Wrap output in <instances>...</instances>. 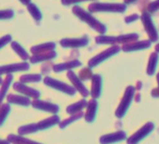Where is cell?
Wrapping results in <instances>:
<instances>
[{"label":"cell","instance_id":"obj_1","mask_svg":"<svg viewBox=\"0 0 159 144\" xmlns=\"http://www.w3.org/2000/svg\"><path fill=\"white\" fill-rule=\"evenodd\" d=\"M73 12L75 15H77L80 19H82L84 22L87 23L91 27H93L95 30H97L98 32H99L100 34H104L106 32V27L104 25H102L101 23H99L98 21H97L90 13L86 12L85 11H84L82 8L80 7H75L73 8Z\"/></svg>","mask_w":159,"mask_h":144},{"label":"cell","instance_id":"obj_2","mask_svg":"<svg viewBox=\"0 0 159 144\" xmlns=\"http://www.w3.org/2000/svg\"><path fill=\"white\" fill-rule=\"evenodd\" d=\"M135 96V87L133 86H127L125 91V94H124V97L115 111V116L119 119L123 118L127 110L129 109L130 105H131V102L133 100V97Z\"/></svg>","mask_w":159,"mask_h":144},{"label":"cell","instance_id":"obj_3","mask_svg":"<svg viewBox=\"0 0 159 144\" xmlns=\"http://www.w3.org/2000/svg\"><path fill=\"white\" fill-rule=\"evenodd\" d=\"M44 83L52 88V89H55V90H58L60 92H63L66 95H69V96H74L76 94V90L73 86H70L68 85L67 83H65L61 81H58L57 79H53V78H51V77H46L44 80H43Z\"/></svg>","mask_w":159,"mask_h":144},{"label":"cell","instance_id":"obj_4","mask_svg":"<svg viewBox=\"0 0 159 144\" xmlns=\"http://www.w3.org/2000/svg\"><path fill=\"white\" fill-rule=\"evenodd\" d=\"M154 129V124L152 122H149L145 124L142 127H140L139 130H137L132 136H130L126 142L127 144H138L139 141H141L143 138H145L147 136H149L152 131Z\"/></svg>","mask_w":159,"mask_h":144},{"label":"cell","instance_id":"obj_5","mask_svg":"<svg viewBox=\"0 0 159 144\" xmlns=\"http://www.w3.org/2000/svg\"><path fill=\"white\" fill-rule=\"evenodd\" d=\"M121 48L118 47V46H112L105 51H103L102 52H100L99 54L96 55L95 57H93L92 59L89 60L88 62V65L90 67H94V66H97L98 65H99L100 63L104 62L105 60H107L108 58H110L111 56L118 53L120 52Z\"/></svg>","mask_w":159,"mask_h":144},{"label":"cell","instance_id":"obj_6","mask_svg":"<svg viewBox=\"0 0 159 144\" xmlns=\"http://www.w3.org/2000/svg\"><path fill=\"white\" fill-rule=\"evenodd\" d=\"M126 7L123 4H102L97 3L89 6L90 11H111V12H124Z\"/></svg>","mask_w":159,"mask_h":144},{"label":"cell","instance_id":"obj_7","mask_svg":"<svg viewBox=\"0 0 159 144\" xmlns=\"http://www.w3.org/2000/svg\"><path fill=\"white\" fill-rule=\"evenodd\" d=\"M66 77L68 78V80L70 81V83L73 84V87L75 88L76 91H78L80 94H81L84 97H86L89 96V91L87 90V88L85 87V85L84 84L83 81H81L79 79V77L74 73L72 70H67L66 73Z\"/></svg>","mask_w":159,"mask_h":144},{"label":"cell","instance_id":"obj_8","mask_svg":"<svg viewBox=\"0 0 159 144\" xmlns=\"http://www.w3.org/2000/svg\"><path fill=\"white\" fill-rule=\"evenodd\" d=\"M31 105L33 108L42 110V111H46L49 113H52L55 114L59 111V106L53 103H51L49 101H44V100H39V98L34 99L33 101H31Z\"/></svg>","mask_w":159,"mask_h":144},{"label":"cell","instance_id":"obj_9","mask_svg":"<svg viewBox=\"0 0 159 144\" xmlns=\"http://www.w3.org/2000/svg\"><path fill=\"white\" fill-rule=\"evenodd\" d=\"M126 138V133L125 131H116L113 133L106 134L100 137L99 142L100 144H113L120 141H123Z\"/></svg>","mask_w":159,"mask_h":144},{"label":"cell","instance_id":"obj_10","mask_svg":"<svg viewBox=\"0 0 159 144\" xmlns=\"http://www.w3.org/2000/svg\"><path fill=\"white\" fill-rule=\"evenodd\" d=\"M13 89L18 92V93H21L22 95H24L25 97H32L34 99H37L40 96V93L39 91L34 89V88H31L27 85H25V83H22L20 82L18 83H15L13 84Z\"/></svg>","mask_w":159,"mask_h":144},{"label":"cell","instance_id":"obj_11","mask_svg":"<svg viewBox=\"0 0 159 144\" xmlns=\"http://www.w3.org/2000/svg\"><path fill=\"white\" fill-rule=\"evenodd\" d=\"M29 69V65L27 63H17V64H11L0 66V76L4 74H11L13 72L19 71H26Z\"/></svg>","mask_w":159,"mask_h":144},{"label":"cell","instance_id":"obj_12","mask_svg":"<svg viewBox=\"0 0 159 144\" xmlns=\"http://www.w3.org/2000/svg\"><path fill=\"white\" fill-rule=\"evenodd\" d=\"M141 20H142V23L145 26V30L149 35L150 39L153 42L157 41L158 40V34H157V31L155 29L154 25L152 24V21L150 15L147 13H143V15L141 16Z\"/></svg>","mask_w":159,"mask_h":144},{"label":"cell","instance_id":"obj_13","mask_svg":"<svg viewBox=\"0 0 159 144\" xmlns=\"http://www.w3.org/2000/svg\"><path fill=\"white\" fill-rule=\"evenodd\" d=\"M98 102L97 99L93 98L90 101L87 102L86 106V112L84 113V120L87 123H93L96 119V115L98 112Z\"/></svg>","mask_w":159,"mask_h":144},{"label":"cell","instance_id":"obj_14","mask_svg":"<svg viewBox=\"0 0 159 144\" xmlns=\"http://www.w3.org/2000/svg\"><path fill=\"white\" fill-rule=\"evenodd\" d=\"M59 122H60L59 116L53 114V115L48 117L47 119H44V120L39 121V123H36V124H35L36 130H37V132H38V131H41V130L48 129V128H50V127H52V126H54V125L58 124Z\"/></svg>","mask_w":159,"mask_h":144},{"label":"cell","instance_id":"obj_15","mask_svg":"<svg viewBox=\"0 0 159 144\" xmlns=\"http://www.w3.org/2000/svg\"><path fill=\"white\" fill-rule=\"evenodd\" d=\"M60 44L64 48H79L88 44V38L86 37L81 38H64L60 41Z\"/></svg>","mask_w":159,"mask_h":144},{"label":"cell","instance_id":"obj_16","mask_svg":"<svg viewBox=\"0 0 159 144\" xmlns=\"http://www.w3.org/2000/svg\"><path fill=\"white\" fill-rule=\"evenodd\" d=\"M92 86H91V97L95 99L98 98L101 95L102 89V78L98 74L92 76Z\"/></svg>","mask_w":159,"mask_h":144},{"label":"cell","instance_id":"obj_17","mask_svg":"<svg viewBox=\"0 0 159 144\" xmlns=\"http://www.w3.org/2000/svg\"><path fill=\"white\" fill-rule=\"evenodd\" d=\"M7 101L9 104H16L24 107H28L31 105V99L27 97L21 96V95L9 94L7 96Z\"/></svg>","mask_w":159,"mask_h":144},{"label":"cell","instance_id":"obj_18","mask_svg":"<svg viewBox=\"0 0 159 144\" xmlns=\"http://www.w3.org/2000/svg\"><path fill=\"white\" fill-rule=\"evenodd\" d=\"M82 65V63L78 61V60H72L69 62H66V63H62V64H56L52 66V70L56 73H59L61 71L64 70H71L72 68L78 67Z\"/></svg>","mask_w":159,"mask_h":144},{"label":"cell","instance_id":"obj_19","mask_svg":"<svg viewBox=\"0 0 159 144\" xmlns=\"http://www.w3.org/2000/svg\"><path fill=\"white\" fill-rule=\"evenodd\" d=\"M151 46V42L147 40L143 41H134L128 44H125L123 47V51L125 52H133V51H139L143 50L146 48H149Z\"/></svg>","mask_w":159,"mask_h":144},{"label":"cell","instance_id":"obj_20","mask_svg":"<svg viewBox=\"0 0 159 144\" xmlns=\"http://www.w3.org/2000/svg\"><path fill=\"white\" fill-rule=\"evenodd\" d=\"M7 140L10 141L12 144H42L39 142H37L35 140H32L30 138L25 137L24 136H20V135H14V134H11L8 136Z\"/></svg>","mask_w":159,"mask_h":144},{"label":"cell","instance_id":"obj_21","mask_svg":"<svg viewBox=\"0 0 159 144\" xmlns=\"http://www.w3.org/2000/svg\"><path fill=\"white\" fill-rule=\"evenodd\" d=\"M86 106H87V101L85 99H82V100H80L76 103H73V104L67 106L66 111L67 114L72 115V114H75V113L82 111L84 109L86 108Z\"/></svg>","mask_w":159,"mask_h":144},{"label":"cell","instance_id":"obj_22","mask_svg":"<svg viewBox=\"0 0 159 144\" xmlns=\"http://www.w3.org/2000/svg\"><path fill=\"white\" fill-rule=\"evenodd\" d=\"M55 56H56V52L54 51H50V52H42L39 54H34V56L30 57V62L32 64H37L39 62H43V61L52 59Z\"/></svg>","mask_w":159,"mask_h":144},{"label":"cell","instance_id":"obj_23","mask_svg":"<svg viewBox=\"0 0 159 144\" xmlns=\"http://www.w3.org/2000/svg\"><path fill=\"white\" fill-rule=\"evenodd\" d=\"M12 80H13V76L11 74H8L6 79L1 83V87H0V106L2 105L4 98L8 95L7 93H8V90L10 88V85H11Z\"/></svg>","mask_w":159,"mask_h":144},{"label":"cell","instance_id":"obj_24","mask_svg":"<svg viewBox=\"0 0 159 144\" xmlns=\"http://www.w3.org/2000/svg\"><path fill=\"white\" fill-rule=\"evenodd\" d=\"M84 116V113L83 111H80V112H78V113L72 114V115H70L68 118H66V119H65V120L59 122V124H59V128H60V129H64V128H66L67 125L71 124L72 123H74V122H76V121H78V120H80V119H82Z\"/></svg>","mask_w":159,"mask_h":144},{"label":"cell","instance_id":"obj_25","mask_svg":"<svg viewBox=\"0 0 159 144\" xmlns=\"http://www.w3.org/2000/svg\"><path fill=\"white\" fill-rule=\"evenodd\" d=\"M55 48V44L52 42H47L44 44H40V45H37L31 48V52L34 54H39V53H42V52H50V51H53Z\"/></svg>","mask_w":159,"mask_h":144},{"label":"cell","instance_id":"obj_26","mask_svg":"<svg viewBox=\"0 0 159 144\" xmlns=\"http://www.w3.org/2000/svg\"><path fill=\"white\" fill-rule=\"evenodd\" d=\"M157 62H158V54H157V52H152L150 56L148 65H147V74L148 75L152 76L154 74L156 65H157Z\"/></svg>","mask_w":159,"mask_h":144},{"label":"cell","instance_id":"obj_27","mask_svg":"<svg viewBox=\"0 0 159 144\" xmlns=\"http://www.w3.org/2000/svg\"><path fill=\"white\" fill-rule=\"evenodd\" d=\"M139 38V36L137 34H128V35H122L119 37H116V43H123V44H128L131 42L136 41Z\"/></svg>","mask_w":159,"mask_h":144},{"label":"cell","instance_id":"obj_28","mask_svg":"<svg viewBox=\"0 0 159 144\" xmlns=\"http://www.w3.org/2000/svg\"><path fill=\"white\" fill-rule=\"evenodd\" d=\"M40 81H41V75L39 74H25L20 77V83H39Z\"/></svg>","mask_w":159,"mask_h":144},{"label":"cell","instance_id":"obj_29","mask_svg":"<svg viewBox=\"0 0 159 144\" xmlns=\"http://www.w3.org/2000/svg\"><path fill=\"white\" fill-rule=\"evenodd\" d=\"M10 112H11V106L9 103H5L0 106V126L3 125Z\"/></svg>","mask_w":159,"mask_h":144},{"label":"cell","instance_id":"obj_30","mask_svg":"<svg viewBox=\"0 0 159 144\" xmlns=\"http://www.w3.org/2000/svg\"><path fill=\"white\" fill-rule=\"evenodd\" d=\"M11 47H12V49L14 50V52L23 59V60H27V59H29V54L25 52V50L19 44V43H17V42H12L11 43Z\"/></svg>","mask_w":159,"mask_h":144},{"label":"cell","instance_id":"obj_31","mask_svg":"<svg viewBox=\"0 0 159 144\" xmlns=\"http://www.w3.org/2000/svg\"><path fill=\"white\" fill-rule=\"evenodd\" d=\"M96 40L98 44H114L116 43V37H108L102 35L98 37Z\"/></svg>","mask_w":159,"mask_h":144},{"label":"cell","instance_id":"obj_32","mask_svg":"<svg viewBox=\"0 0 159 144\" xmlns=\"http://www.w3.org/2000/svg\"><path fill=\"white\" fill-rule=\"evenodd\" d=\"M28 11L35 20L39 21L41 19V13L39 12V10L34 4H28Z\"/></svg>","mask_w":159,"mask_h":144},{"label":"cell","instance_id":"obj_33","mask_svg":"<svg viewBox=\"0 0 159 144\" xmlns=\"http://www.w3.org/2000/svg\"><path fill=\"white\" fill-rule=\"evenodd\" d=\"M93 76L92 74V70L90 68H84L80 71V75H79V79L81 81H87L89 79H91Z\"/></svg>","mask_w":159,"mask_h":144},{"label":"cell","instance_id":"obj_34","mask_svg":"<svg viewBox=\"0 0 159 144\" xmlns=\"http://www.w3.org/2000/svg\"><path fill=\"white\" fill-rule=\"evenodd\" d=\"M13 11H0V19H10L12 18Z\"/></svg>","mask_w":159,"mask_h":144},{"label":"cell","instance_id":"obj_35","mask_svg":"<svg viewBox=\"0 0 159 144\" xmlns=\"http://www.w3.org/2000/svg\"><path fill=\"white\" fill-rule=\"evenodd\" d=\"M11 37L9 36V35L4 36V37H2L1 38H0V49H1L2 47H4L5 45H7L11 41Z\"/></svg>","mask_w":159,"mask_h":144},{"label":"cell","instance_id":"obj_36","mask_svg":"<svg viewBox=\"0 0 159 144\" xmlns=\"http://www.w3.org/2000/svg\"><path fill=\"white\" fill-rule=\"evenodd\" d=\"M157 10H159V0H156V1L151 3L150 6H149V11H155Z\"/></svg>","mask_w":159,"mask_h":144},{"label":"cell","instance_id":"obj_37","mask_svg":"<svg viewBox=\"0 0 159 144\" xmlns=\"http://www.w3.org/2000/svg\"><path fill=\"white\" fill-rule=\"evenodd\" d=\"M83 1H87V0H62V3L64 5H70V4H75V3L83 2Z\"/></svg>","mask_w":159,"mask_h":144},{"label":"cell","instance_id":"obj_38","mask_svg":"<svg viewBox=\"0 0 159 144\" xmlns=\"http://www.w3.org/2000/svg\"><path fill=\"white\" fill-rule=\"evenodd\" d=\"M138 18H139V16H138L137 14H134V15H132V16L127 17V18L125 19V22H126V23H130V22H133V21L137 20Z\"/></svg>","mask_w":159,"mask_h":144},{"label":"cell","instance_id":"obj_39","mask_svg":"<svg viewBox=\"0 0 159 144\" xmlns=\"http://www.w3.org/2000/svg\"><path fill=\"white\" fill-rule=\"evenodd\" d=\"M0 144H11L10 141L8 140H4V139H0Z\"/></svg>","mask_w":159,"mask_h":144},{"label":"cell","instance_id":"obj_40","mask_svg":"<svg viewBox=\"0 0 159 144\" xmlns=\"http://www.w3.org/2000/svg\"><path fill=\"white\" fill-rule=\"evenodd\" d=\"M20 1H21L23 4H25V5H27V4H29L30 0H20Z\"/></svg>","mask_w":159,"mask_h":144},{"label":"cell","instance_id":"obj_41","mask_svg":"<svg viewBox=\"0 0 159 144\" xmlns=\"http://www.w3.org/2000/svg\"><path fill=\"white\" fill-rule=\"evenodd\" d=\"M135 0H125V2L126 3V4H128V3H131V2H134Z\"/></svg>","mask_w":159,"mask_h":144},{"label":"cell","instance_id":"obj_42","mask_svg":"<svg viewBox=\"0 0 159 144\" xmlns=\"http://www.w3.org/2000/svg\"><path fill=\"white\" fill-rule=\"evenodd\" d=\"M155 51H156V52H159V44H157L155 46Z\"/></svg>","mask_w":159,"mask_h":144},{"label":"cell","instance_id":"obj_43","mask_svg":"<svg viewBox=\"0 0 159 144\" xmlns=\"http://www.w3.org/2000/svg\"><path fill=\"white\" fill-rule=\"evenodd\" d=\"M157 83H158V92H159V73L157 74Z\"/></svg>","mask_w":159,"mask_h":144},{"label":"cell","instance_id":"obj_44","mask_svg":"<svg viewBox=\"0 0 159 144\" xmlns=\"http://www.w3.org/2000/svg\"><path fill=\"white\" fill-rule=\"evenodd\" d=\"M2 82H3V81H2V78H1V76H0V84L2 83Z\"/></svg>","mask_w":159,"mask_h":144}]
</instances>
